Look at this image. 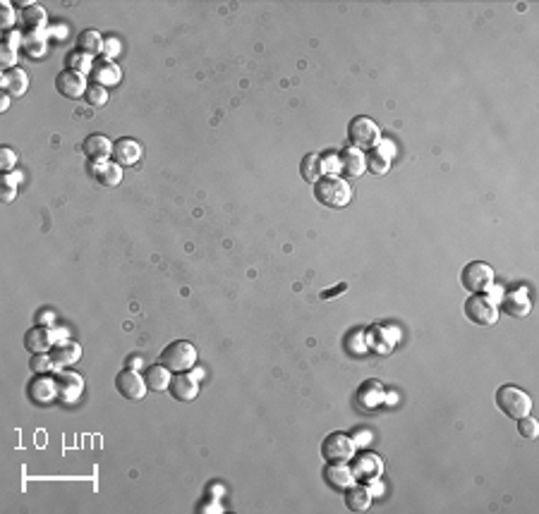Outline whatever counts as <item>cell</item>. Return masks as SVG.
I'll list each match as a JSON object with an SVG mask.
<instances>
[{"label":"cell","mask_w":539,"mask_h":514,"mask_svg":"<svg viewBox=\"0 0 539 514\" xmlns=\"http://www.w3.org/2000/svg\"><path fill=\"white\" fill-rule=\"evenodd\" d=\"M314 199L328 208H343L353 199V189L338 175H321L314 182Z\"/></svg>","instance_id":"6da1fadb"},{"label":"cell","mask_w":539,"mask_h":514,"mask_svg":"<svg viewBox=\"0 0 539 514\" xmlns=\"http://www.w3.org/2000/svg\"><path fill=\"white\" fill-rule=\"evenodd\" d=\"M496 407L504 411L508 419H522L532 411V399L517 386H504L496 390Z\"/></svg>","instance_id":"7a4b0ae2"},{"label":"cell","mask_w":539,"mask_h":514,"mask_svg":"<svg viewBox=\"0 0 539 514\" xmlns=\"http://www.w3.org/2000/svg\"><path fill=\"white\" fill-rule=\"evenodd\" d=\"M161 364L172 373H185L194 369V364H197V349H194L192 342H185V340L170 342L168 347L161 351Z\"/></svg>","instance_id":"3957f363"},{"label":"cell","mask_w":539,"mask_h":514,"mask_svg":"<svg viewBox=\"0 0 539 514\" xmlns=\"http://www.w3.org/2000/svg\"><path fill=\"white\" fill-rule=\"evenodd\" d=\"M348 137H350V144L360 151H371L381 144V129L371 117L367 115H360L350 122L348 127Z\"/></svg>","instance_id":"277c9868"},{"label":"cell","mask_w":539,"mask_h":514,"mask_svg":"<svg viewBox=\"0 0 539 514\" xmlns=\"http://www.w3.org/2000/svg\"><path fill=\"white\" fill-rule=\"evenodd\" d=\"M355 450L357 445L345 433H331L321 442V457L326 459V464H348L355 457Z\"/></svg>","instance_id":"5b68a950"},{"label":"cell","mask_w":539,"mask_h":514,"mask_svg":"<svg viewBox=\"0 0 539 514\" xmlns=\"http://www.w3.org/2000/svg\"><path fill=\"white\" fill-rule=\"evenodd\" d=\"M460 283L462 288L472 295H484L494 285V268L484 261H472L460 270Z\"/></svg>","instance_id":"8992f818"},{"label":"cell","mask_w":539,"mask_h":514,"mask_svg":"<svg viewBox=\"0 0 539 514\" xmlns=\"http://www.w3.org/2000/svg\"><path fill=\"white\" fill-rule=\"evenodd\" d=\"M465 316L477 326H494L499 321V308L487 295H472L465 301Z\"/></svg>","instance_id":"52a82bcc"},{"label":"cell","mask_w":539,"mask_h":514,"mask_svg":"<svg viewBox=\"0 0 539 514\" xmlns=\"http://www.w3.org/2000/svg\"><path fill=\"white\" fill-rule=\"evenodd\" d=\"M56 390H58V399L65 404H72L77 402L79 397H82L84 392V381L79 373L74 371H58L56 373Z\"/></svg>","instance_id":"ba28073f"},{"label":"cell","mask_w":539,"mask_h":514,"mask_svg":"<svg viewBox=\"0 0 539 514\" xmlns=\"http://www.w3.org/2000/svg\"><path fill=\"white\" fill-rule=\"evenodd\" d=\"M115 388H118V392H120L122 397H127V399H142L144 395H147V390H149L144 376L139 371H134V369H125L122 373H118Z\"/></svg>","instance_id":"9c48e42d"},{"label":"cell","mask_w":539,"mask_h":514,"mask_svg":"<svg viewBox=\"0 0 539 514\" xmlns=\"http://www.w3.org/2000/svg\"><path fill=\"white\" fill-rule=\"evenodd\" d=\"M56 89L61 91L65 99H72L74 101V99H82V96H86V89H89V84H86L84 74H77V72H72V69H65V72L58 74Z\"/></svg>","instance_id":"30bf717a"},{"label":"cell","mask_w":539,"mask_h":514,"mask_svg":"<svg viewBox=\"0 0 539 514\" xmlns=\"http://www.w3.org/2000/svg\"><path fill=\"white\" fill-rule=\"evenodd\" d=\"M142 154L144 149L137 139H118V142H113V160L120 167L137 165L142 160Z\"/></svg>","instance_id":"8fae6325"},{"label":"cell","mask_w":539,"mask_h":514,"mask_svg":"<svg viewBox=\"0 0 539 514\" xmlns=\"http://www.w3.org/2000/svg\"><path fill=\"white\" fill-rule=\"evenodd\" d=\"M353 474H355V481H376L381 476V472H384V464H381V459L376 457L374 452H364V454H360L357 459H355V464L353 467Z\"/></svg>","instance_id":"7c38bea8"},{"label":"cell","mask_w":539,"mask_h":514,"mask_svg":"<svg viewBox=\"0 0 539 514\" xmlns=\"http://www.w3.org/2000/svg\"><path fill=\"white\" fill-rule=\"evenodd\" d=\"M501 308H504V313H508V316H513V318H525L527 313L532 311V301L525 290L504 292V297H501Z\"/></svg>","instance_id":"4fadbf2b"},{"label":"cell","mask_w":539,"mask_h":514,"mask_svg":"<svg viewBox=\"0 0 539 514\" xmlns=\"http://www.w3.org/2000/svg\"><path fill=\"white\" fill-rule=\"evenodd\" d=\"M56 345V338H53V328L46 326H36L31 328L29 333L24 335V347L31 351V354H46L48 349Z\"/></svg>","instance_id":"5bb4252c"},{"label":"cell","mask_w":539,"mask_h":514,"mask_svg":"<svg viewBox=\"0 0 539 514\" xmlns=\"http://www.w3.org/2000/svg\"><path fill=\"white\" fill-rule=\"evenodd\" d=\"M84 156L94 163H101V160H108V156H113V142L104 134H91V137L84 139L82 144Z\"/></svg>","instance_id":"9a60e30c"},{"label":"cell","mask_w":539,"mask_h":514,"mask_svg":"<svg viewBox=\"0 0 539 514\" xmlns=\"http://www.w3.org/2000/svg\"><path fill=\"white\" fill-rule=\"evenodd\" d=\"M170 395L180 402H192L194 397L199 395V383L197 378L190 376V373H177L175 378L170 381Z\"/></svg>","instance_id":"2e32d148"},{"label":"cell","mask_w":539,"mask_h":514,"mask_svg":"<svg viewBox=\"0 0 539 514\" xmlns=\"http://www.w3.org/2000/svg\"><path fill=\"white\" fill-rule=\"evenodd\" d=\"M89 77L99 86H115V84H120V79H122V69L113 60H99V63H94V69H91Z\"/></svg>","instance_id":"e0dca14e"},{"label":"cell","mask_w":539,"mask_h":514,"mask_svg":"<svg viewBox=\"0 0 539 514\" xmlns=\"http://www.w3.org/2000/svg\"><path fill=\"white\" fill-rule=\"evenodd\" d=\"M91 175L104 187H118L122 182V167L115 160H101V163L91 165Z\"/></svg>","instance_id":"ac0fdd59"},{"label":"cell","mask_w":539,"mask_h":514,"mask_svg":"<svg viewBox=\"0 0 539 514\" xmlns=\"http://www.w3.org/2000/svg\"><path fill=\"white\" fill-rule=\"evenodd\" d=\"M341 172H345L348 177H360L367 170V156L355 146H348L341 154Z\"/></svg>","instance_id":"d6986e66"},{"label":"cell","mask_w":539,"mask_h":514,"mask_svg":"<svg viewBox=\"0 0 539 514\" xmlns=\"http://www.w3.org/2000/svg\"><path fill=\"white\" fill-rule=\"evenodd\" d=\"M0 84H3L5 94L13 96V99H17V96H24L26 89H29V77H26L24 69L15 67V69H8V72H3V77H0Z\"/></svg>","instance_id":"ffe728a7"},{"label":"cell","mask_w":539,"mask_h":514,"mask_svg":"<svg viewBox=\"0 0 539 514\" xmlns=\"http://www.w3.org/2000/svg\"><path fill=\"white\" fill-rule=\"evenodd\" d=\"M323 476H326L328 483L338 490H348L350 486H355V474L348 464H328Z\"/></svg>","instance_id":"44dd1931"},{"label":"cell","mask_w":539,"mask_h":514,"mask_svg":"<svg viewBox=\"0 0 539 514\" xmlns=\"http://www.w3.org/2000/svg\"><path fill=\"white\" fill-rule=\"evenodd\" d=\"M104 41L106 39L96 29H84L82 34L77 36V51L89 58L104 56Z\"/></svg>","instance_id":"7402d4cb"},{"label":"cell","mask_w":539,"mask_h":514,"mask_svg":"<svg viewBox=\"0 0 539 514\" xmlns=\"http://www.w3.org/2000/svg\"><path fill=\"white\" fill-rule=\"evenodd\" d=\"M51 356H53L56 369H61V366H70V364H74V361H79V356H82V347H79L77 342L65 340V342H58L56 347H53Z\"/></svg>","instance_id":"603a6c76"},{"label":"cell","mask_w":539,"mask_h":514,"mask_svg":"<svg viewBox=\"0 0 539 514\" xmlns=\"http://www.w3.org/2000/svg\"><path fill=\"white\" fill-rule=\"evenodd\" d=\"M48 15L41 5H26L22 10V24L26 26V34H39V31L46 29Z\"/></svg>","instance_id":"cb8c5ba5"},{"label":"cell","mask_w":539,"mask_h":514,"mask_svg":"<svg viewBox=\"0 0 539 514\" xmlns=\"http://www.w3.org/2000/svg\"><path fill=\"white\" fill-rule=\"evenodd\" d=\"M29 395H31V399H34V402H39V404L51 402V399L58 397L56 381H53V378L36 376L34 381H31V386H29Z\"/></svg>","instance_id":"d4e9b609"},{"label":"cell","mask_w":539,"mask_h":514,"mask_svg":"<svg viewBox=\"0 0 539 514\" xmlns=\"http://www.w3.org/2000/svg\"><path fill=\"white\" fill-rule=\"evenodd\" d=\"M170 373H172V371L166 369L163 364L151 366V369L147 371V376H144V381H147V388H149V390H154V392L168 390V388H170V381H172Z\"/></svg>","instance_id":"484cf974"},{"label":"cell","mask_w":539,"mask_h":514,"mask_svg":"<svg viewBox=\"0 0 539 514\" xmlns=\"http://www.w3.org/2000/svg\"><path fill=\"white\" fill-rule=\"evenodd\" d=\"M345 505H348L353 512H367L371 505L369 488H362V486H350L348 493H345Z\"/></svg>","instance_id":"4316f807"},{"label":"cell","mask_w":539,"mask_h":514,"mask_svg":"<svg viewBox=\"0 0 539 514\" xmlns=\"http://www.w3.org/2000/svg\"><path fill=\"white\" fill-rule=\"evenodd\" d=\"M384 388H381V383L376 381H369L364 383L362 388H360V395H357V402L362 404V407H376L379 402H384Z\"/></svg>","instance_id":"83f0119b"},{"label":"cell","mask_w":539,"mask_h":514,"mask_svg":"<svg viewBox=\"0 0 539 514\" xmlns=\"http://www.w3.org/2000/svg\"><path fill=\"white\" fill-rule=\"evenodd\" d=\"M22 51L26 53L29 58H43L48 51L46 43V31H39V34H24V41H22Z\"/></svg>","instance_id":"f1b7e54d"},{"label":"cell","mask_w":539,"mask_h":514,"mask_svg":"<svg viewBox=\"0 0 539 514\" xmlns=\"http://www.w3.org/2000/svg\"><path fill=\"white\" fill-rule=\"evenodd\" d=\"M367 170L374 172V175H386L391 170V158L386 156V151L381 146L371 149V154L367 156Z\"/></svg>","instance_id":"f546056e"},{"label":"cell","mask_w":539,"mask_h":514,"mask_svg":"<svg viewBox=\"0 0 539 514\" xmlns=\"http://www.w3.org/2000/svg\"><path fill=\"white\" fill-rule=\"evenodd\" d=\"M300 172L305 177V182H316L321 177V165H319V156L316 154H307L302 158V165H300Z\"/></svg>","instance_id":"4dcf8cb0"},{"label":"cell","mask_w":539,"mask_h":514,"mask_svg":"<svg viewBox=\"0 0 539 514\" xmlns=\"http://www.w3.org/2000/svg\"><path fill=\"white\" fill-rule=\"evenodd\" d=\"M67 67L72 69V72H77V74H91V69H94V60H91L89 56H84V53H79V51H74V53H70V58H67Z\"/></svg>","instance_id":"1f68e13d"},{"label":"cell","mask_w":539,"mask_h":514,"mask_svg":"<svg viewBox=\"0 0 539 514\" xmlns=\"http://www.w3.org/2000/svg\"><path fill=\"white\" fill-rule=\"evenodd\" d=\"M84 99L91 108H104L108 103V89L106 86H99V84H91L89 89H86Z\"/></svg>","instance_id":"d6a6232c"},{"label":"cell","mask_w":539,"mask_h":514,"mask_svg":"<svg viewBox=\"0 0 539 514\" xmlns=\"http://www.w3.org/2000/svg\"><path fill=\"white\" fill-rule=\"evenodd\" d=\"M319 165H321V175H338V172H341V156L333 154V151L321 154Z\"/></svg>","instance_id":"836d02e7"},{"label":"cell","mask_w":539,"mask_h":514,"mask_svg":"<svg viewBox=\"0 0 539 514\" xmlns=\"http://www.w3.org/2000/svg\"><path fill=\"white\" fill-rule=\"evenodd\" d=\"M29 369L34 373H48L51 369H56V364H53L51 354H34L29 361Z\"/></svg>","instance_id":"e575fe53"},{"label":"cell","mask_w":539,"mask_h":514,"mask_svg":"<svg viewBox=\"0 0 539 514\" xmlns=\"http://www.w3.org/2000/svg\"><path fill=\"white\" fill-rule=\"evenodd\" d=\"M517 431H520V436L522 438H537L539 436V424L535 419H532L530 414L527 416H522V419H517Z\"/></svg>","instance_id":"d590c367"},{"label":"cell","mask_w":539,"mask_h":514,"mask_svg":"<svg viewBox=\"0 0 539 514\" xmlns=\"http://www.w3.org/2000/svg\"><path fill=\"white\" fill-rule=\"evenodd\" d=\"M15 165H17V156H15L13 149L0 151V170H3L5 175H10V172H15Z\"/></svg>","instance_id":"8d00e7d4"},{"label":"cell","mask_w":539,"mask_h":514,"mask_svg":"<svg viewBox=\"0 0 539 514\" xmlns=\"http://www.w3.org/2000/svg\"><path fill=\"white\" fill-rule=\"evenodd\" d=\"M15 197H17V182H13L8 175H5L3 187H0V199H3V204H10V201H15Z\"/></svg>","instance_id":"74e56055"},{"label":"cell","mask_w":539,"mask_h":514,"mask_svg":"<svg viewBox=\"0 0 539 514\" xmlns=\"http://www.w3.org/2000/svg\"><path fill=\"white\" fill-rule=\"evenodd\" d=\"M0 63H3L5 72H8V69H15V65H17V48L3 46V51H0Z\"/></svg>","instance_id":"f35d334b"},{"label":"cell","mask_w":539,"mask_h":514,"mask_svg":"<svg viewBox=\"0 0 539 514\" xmlns=\"http://www.w3.org/2000/svg\"><path fill=\"white\" fill-rule=\"evenodd\" d=\"M120 51H122V46L115 36H108V39L104 41V60H113V58H115Z\"/></svg>","instance_id":"ab89813d"},{"label":"cell","mask_w":539,"mask_h":514,"mask_svg":"<svg viewBox=\"0 0 539 514\" xmlns=\"http://www.w3.org/2000/svg\"><path fill=\"white\" fill-rule=\"evenodd\" d=\"M0 22H3V29L5 31H13V24H15V10H13V5L10 3H3L0 5Z\"/></svg>","instance_id":"60d3db41"},{"label":"cell","mask_w":539,"mask_h":514,"mask_svg":"<svg viewBox=\"0 0 539 514\" xmlns=\"http://www.w3.org/2000/svg\"><path fill=\"white\" fill-rule=\"evenodd\" d=\"M22 41H24V39H22V34H19V31H8V34H5V39H3V46H10V48H22Z\"/></svg>","instance_id":"b9f144b4"},{"label":"cell","mask_w":539,"mask_h":514,"mask_svg":"<svg viewBox=\"0 0 539 514\" xmlns=\"http://www.w3.org/2000/svg\"><path fill=\"white\" fill-rule=\"evenodd\" d=\"M36 323H39V326H46V328H53V323H56V313L41 311L39 316H36Z\"/></svg>","instance_id":"7bdbcfd3"},{"label":"cell","mask_w":539,"mask_h":514,"mask_svg":"<svg viewBox=\"0 0 539 514\" xmlns=\"http://www.w3.org/2000/svg\"><path fill=\"white\" fill-rule=\"evenodd\" d=\"M48 34H53V36H58V39H65L67 36V26L65 24H58V26H51V31Z\"/></svg>","instance_id":"ee69618b"},{"label":"cell","mask_w":539,"mask_h":514,"mask_svg":"<svg viewBox=\"0 0 539 514\" xmlns=\"http://www.w3.org/2000/svg\"><path fill=\"white\" fill-rule=\"evenodd\" d=\"M489 290H492V297H489V299H492L494 304H496V301H501V297H504V290L494 288V285H492V288H489Z\"/></svg>","instance_id":"f6af8a7d"},{"label":"cell","mask_w":539,"mask_h":514,"mask_svg":"<svg viewBox=\"0 0 539 514\" xmlns=\"http://www.w3.org/2000/svg\"><path fill=\"white\" fill-rule=\"evenodd\" d=\"M127 366H129V369H137L139 371V366H142V359H139V356H129Z\"/></svg>","instance_id":"bcb514c9"},{"label":"cell","mask_w":539,"mask_h":514,"mask_svg":"<svg viewBox=\"0 0 539 514\" xmlns=\"http://www.w3.org/2000/svg\"><path fill=\"white\" fill-rule=\"evenodd\" d=\"M369 483H371V488H369L371 497H374V495H381V483H376V481H369Z\"/></svg>","instance_id":"7dc6e473"},{"label":"cell","mask_w":539,"mask_h":514,"mask_svg":"<svg viewBox=\"0 0 539 514\" xmlns=\"http://www.w3.org/2000/svg\"><path fill=\"white\" fill-rule=\"evenodd\" d=\"M8 108H10V96L8 94H5V96H0V110H8Z\"/></svg>","instance_id":"c3c4849f"},{"label":"cell","mask_w":539,"mask_h":514,"mask_svg":"<svg viewBox=\"0 0 539 514\" xmlns=\"http://www.w3.org/2000/svg\"><path fill=\"white\" fill-rule=\"evenodd\" d=\"M353 440H355V445H357V442H369V433H360L357 438H353Z\"/></svg>","instance_id":"681fc988"}]
</instances>
